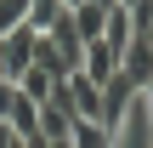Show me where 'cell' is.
Segmentation results:
<instances>
[{
    "instance_id": "ac0fdd59",
    "label": "cell",
    "mask_w": 153,
    "mask_h": 148,
    "mask_svg": "<svg viewBox=\"0 0 153 148\" xmlns=\"http://www.w3.org/2000/svg\"><path fill=\"white\" fill-rule=\"evenodd\" d=\"M62 6H79V0H62Z\"/></svg>"
},
{
    "instance_id": "5b68a950",
    "label": "cell",
    "mask_w": 153,
    "mask_h": 148,
    "mask_svg": "<svg viewBox=\"0 0 153 148\" xmlns=\"http://www.w3.org/2000/svg\"><path fill=\"white\" fill-rule=\"evenodd\" d=\"M102 46L119 51V57L136 46V17H131V6H114V11H108V23H102Z\"/></svg>"
},
{
    "instance_id": "4fadbf2b",
    "label": "cell",
    "mask_w": 153,
    "mask_h": 148,
    "mask_svg": "<svg viewBox=\"0 0 153 148\" xmlns=\"http://www.w3.org/2000/svg\"><path fill=\"white\" fill-rule=\"evenodd\" d=\"M11 108H17V86L0 80V120H11Z\"/></svg>"
},
{
    "instance_id": "9a60e30c",
    "label": "cell",
    "mask_w": 153,
    "mask_h": 148,
    "mask_svg": "<svg viewBox=\"0 0 153 148\" xmlns=\"http://www.w3.org/2000/svg\"><path fill=\"white\" fill-rule=\"evenodd\" d=\"M23 148H51V143H45V137H23Z\"/></svg>"
},
{
    "instance_id": "8992f818",
    "label": "cell",
    "mask_w": 153,
    "mask_h": 148,
    "mask_svg": "<svg viewBox=\"0 0 153 148\" xmlns=\"http://www.w3.org/2000/svg\"><path fill=\"white\" fill-rule=\"evenodd\" d=\"M119 74H125L136 91H148V86H153V46H148V40H136V46L119 57Z\"/></svg>"
},
{
    "instance_id": "9c48e42d",
    "label": "cell",
    "mask_w": 153,
    "mask_h": 148,
    "mask_svg": "<svg viewBox=\"0 0 153 148\" xmlns=\"http://www.w3.org/2000/svg\"><path fill=\"white\" fill-rule=\"evenodd\" d=\"M57 86H62V80H51L45 68H28V74L17 80V91H23L28 103H51V97H57Z\"/></svg>"
},
{
    "instance_id": "30bf717a",
    "label": "cell",
    "mask_w": 153,
    "mask_h": 148,
    "mask_svg": "<svg viewBox=\"0 0 153 148\" xmlns=\"http://www.w3.org/2000/svg\"><path fill=\"white\" fill-rule=\"evenodd\" d=\"M62 11H68L62 0H28V29H34V34H45V29H51Z\"/></svg>"
},
{
    "instance_id": "5bb4252c",
    "label": "cell",
    "mask_w": 153,
    "mask_h": 148,
    "mask_svg": "<svg viewBox=\"0 0 153 148\" xmlns=\"http://www.w3.org/2000/svg\"><path fill=\"white\" fill-rule=\"evenodd\" d=\"M0 148H23V137H17V125H11V120H0Z\"/></svg>"
},
{
    "instance_id": "2e32d148",
    "label": "cell",
    "mask_w": 153,
    "mask_h": 148,
    "mask_svg": "<svg viewBox=\"0 0 153 148\" xmlns=\"http://www.w3.org/2000/svg\"><path fill=\"white\" fill-rule=\"evenodd\" d=\"M91 6H102V11H108V6H114V0H91Z\"/></svg>"
},
{
    "instance_id": "7a4b0ae2",
    "label": "cell",
    "mask_w": 153,
    "mask_h": 148,
    "mask_svg": "<svg viewBox=\"0 0 153 148\" xmlns=\"http://www.w3.org/2000/svg\"><path fill=\"white\" fill-rule=\"evenodd\" d=\"M57 97L68 103L74 120H102V86H97L91 74H68V80L57 86Z\"/></svg>"
},
{
    "instance_id": "e0dca14e",
    "label": "cell",
    "mask_w": 153,
    "mask_h": 148,
    "mask_svg": "<svg viewBox=\"0 0 153 148\" xmlns=\"http://www.w3.org/2000/svg\"><path fill=\"white\" fill-rule=\"evenodd\" d=\"M114 6H136V0H114Z\"/></svg>"
},
{
    "instance_id": "ba28073f",
    "label": "cell",
    "mask_w": 153,
    "mask_h": 148,
    "mask_svg": "<svg viewBox=\"0 0 153 148\" xmlns=\"http://www.w3.org/2000/svg\"><path fill=\"white\" fill-rule=\"evenodd\" d=\"M114 11V6H108ZM108 11L102 6H91V0H79V6H68V17H74V29H79V40H102V23H108Z\"/></svg>"
},
{
    "instance_id": "6da1fadb",
    "label": "cell",
    "mask_w": 153,
    "mask_h": 148,
    "mask_svg": "<svg viewBox=\"0 0 153 148\" xmlns=\"http://www.w3.org/2000/svg\"><path fill=\"white\" fill-rule=\"evenodd\" d=\"M108 148H153V108H148V97H136L125 108V120L108 131Z\"/></svg>"
},
{
    "instance_id": "8fae6325",
    "label": "cell",
    "mask_w": 153,
    "mask_h": 148,
    "mask_svg": "<svg viewBox=\"0 0 153 148\" xmlns=\"http://www.w3.org/2000/svg\"><path fill=\"white\" fill-rule=\"evenodd\" d=\"M68 143H74V148H108V131H102L97 120H74V131H68Z\"/></svg>"
},
{
    "instance_id": "7c38bea8",
    "label": "cell",
    "mask_w": 153,
    "mask_h": 148,
    "mask_svg": "<svg viewBox=\"0 0 153 148\" xmlns=\"http://www.w3.org/2000/svg\"><path fill=\"white\" fill-rule=\"evenodd\" d=\"M28 29V0H0V34Z\"/></svg>"
},
{
    "instance_id": "277c9868",
    "label": "cell",
    "mask_w": 153,
    "mask_h": 148,
    "mask_svg": "<svg viewBox=\"0 0 153 148\" xmlns=\"http://www.w3.org/2000/svg\"><path fill=\"white\" fill-rule=\"evenodd\" d=\"M136 97H142V91H136V86H131L125 74H114V80L102 86V120H97V125H102V131H114V125L125 120V108H131Z\"/></svg>"
},
{
    "instance_id": "3957f363",
    "label": "cell",
    "mask_w": 153,
    "mask_h": 148,
    "mask_svg": "<svg viewBox=\"0 0 153 148\" xmlns=\"http://www.w3.org/2000/svg\"><path fill=\"white\" fill-rule=\"evenodd\" d=\"M0 68H6V80H11V86H17V80L34 68V29L0 34Z\"/></svg>"
},
{
    "instance_id": "d6986e66",
    "label": "cell",
    "mask_w": 153,
    "mask_h": 148,
    "mask_svg": "<svg viewBox=\"0 0 153 148\" xmlns=\"http://www.w3.org/2000/svg\"><path fill=\"white\" fill-rule=\"evenodd\" d=\"M0 80H6V68H0Z\"/></svg>"
},
{
    "instance_id": "52a82bcc",
    "label": "cell",
    "mask_w": 153,
    "mask_h": 148,
    "mask_svg": "<svg viewBox=\"0 0 153 148\" xmlns=\"http://www.w3.org/2000/svg\"><path fill=\"white\" fill-rule=\"evenodd\" d=\"M79 74H91L97 86H108V80L119 74V51H108L102 40H85V63H79Z\"/></svg>"
}]
</instances>
